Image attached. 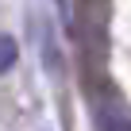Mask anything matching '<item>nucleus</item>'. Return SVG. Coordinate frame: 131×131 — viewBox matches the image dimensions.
Masks as SVG:
<instances>
[{
    "label": "nucleus",
    "mask_w": 131,
    "mask_h": 131,
    "mask_svg": "<svg viewBox=\"0 0 131 131\" xmlns=\"http://www.w3.org/2000/svg\"><path fill=\"white\" fill-rule=\"evenodd\" d=\"M39 50H42V70H46L54 81H62L66 58H62V42H58V35H54L50 23H39Z\"/></svg>",
    "instance_id": "nucleus-1"
},
{
    "label": "nucleus",
    "mask_w": 131,
    "mask_h": 131,
    "mask_svg": "<svg viewBox=\"0 0 131 131\" xmlns=\"http://www.w3.org/2000/svg\"><path fill=\"white\" fill-rule=\"evenodd\" d=\"M100 127L104 131H131V116H123L116 108H100Z\"/></svg>",
    "instance_id": "nucleus-2"
},
{
    "label": "nucleus",
    "mask_w": 131,
    "mask_h": 131,
    "mask_svg": "<svg viewBox=\"0 0 131 131\" xmlns=\"http://www.w3.org/2000/svg\"><path fill=\"white\" fill-rule=\"evenodd\" d=\"M16 58H19L16 39H12V35H0V73H8L12 66H16Z\"/></svg>",
    "instance_id": "nucleus-3"
},
{
    "label": "nucleus",
    "mask_w": 131,
    "mask_h": 131,
    "mask_svg": "<svg viewBox=\"0 0 131 131\" xmlns=\"http://www.w3.org/2000/svg\"><path fill=\"white\" fill-rule=\"evenodd\" d=\"M54 8H58V16H66L70 8H66V0H54Z\"/></svg>",
    "instance_id": "nucleus-4"
}]
</instances>
